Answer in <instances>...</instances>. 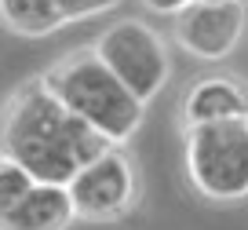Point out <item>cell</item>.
<instances>
[{
    "instance_id": "obj_3",
    "label": "cell",
    "mask_w": 248,
    "mask_h": 230,
    "mask_svg": "<svg viewBox=\"0 0 248 230\" xmlns=\"http://www.w3.org/2000/svg\"><path fill=\"white\" fill-rule=\"evenodd\" d=\"M186 176L208 201L233 205L248 197V121L186 128Z\"/></svg>"
},
{
    "instance_id": "obj_1",
    "label": "cell",
    "mask_w": 248,
    "mask_h": 230,
    "mask_svg": "<svg viewBox=\"0 0 248 230\" xmlns=\"http://www.w3.org/2000/svg\"><path fill=\"white\" fill-rule=\"evenodd\" d=\"M106 146L99 131L77 121L47 92L44 81L18 88L0 110V157L22 164L37 183L66 186Z\"/></svg>"
},
{
    "instance_id": "obj_6",
    "label": "cell",
    "mask_w": 248,
    "mask_h": 230,
    "mask_svg": "<svg viewBox=\"0 0 248 230\" xmlns=\"http://www.w3.org/2000/svg\"><path fill=\"white\" fill-rule=\"evenodd\" d=\"M171 30L183 51L194 59H226L245 37V4L241 0H190L179 15H171Z\"/></svg>"
},
{
    "instance_id": "obj_11",
    "label": "cell",
    "mask_w": 248,
    "mask_h": 230,
    "mask_svg": "<svg viewBox=\"0 0 248 230\" xmlns=\"http://www.w3.org/2000/svg\"><path fill=\"white\" fill-rule=\"evenodd\" d=\"M62 11L66 22H84V18H95V15H106L109 8H117L121 0H55Z\"/></svg>"
},
{
    "instance_id": "obj_7",
    "label": "cell",
    "mask_w": 248,
    "mask_h": 230,
    "mask_svg": "<svg viewBox=\"0 0 248 230\" xmlns=\"http://www.w3.org/2000/svg\"><path fill=\"white\" fill-rule=\"evenodd\" d=\"M186 128L197 124H223V121H248V88L237 77H201L183 99Z\"/></svg>"
},
{
    "instance_id": "obj_8",
    "label": "cell",
    "mask_w": 248,
    "mask_h": 230,
    "mask_svg": "<svg viewBox=\"0 0 248 230\" xmlns=\"http://www.w3.org/2000/svg\"><path fill=\"white\" fill-rule=\"evenodd\" d=\"M73 219L77 215H73L66 186L33 183L26 197H18L11 208L0 212V230H70Z\"/></svg>"
},
{
    "instance_id": "obj_5",
    "label": "cell",
    "mask_w": 248,
    "mask_h": 230,
    "mask_svg": "<svg viewBox=\"0 0 248 230\" xmlns=\"http://www.w3.org/2000/svg\"><path fill=\"white\" fill-rule=\"evenodd\" d=\"M73 215L84 223H113L139 197V179L121 146H106L66 183Z\"/></svg>"
},
{
    "instance_id": "obj_12",
    "label": "cell",
    "mask_w": 248,
    "mask_h": 230,
    "mask_svg": "<svg viewBox=\"0 0 248 230\" xmlns=\"http://www.w3.org/2000/svg\"><path fill=\"white\" fill-rule=\"evenodd\" d=\"M150 11H157V15H179V11L190 4V0H142Z\"/></svg>"
},
{
    "instance_id": "obj_4",
    "label": "cell",
    "mask_w": 248,
    "mask_h": 230,
    "mask_svg": "<svg viewBox=\"0 0 248 230\" xmlns=\"http://www.w3.org/2000/svg\"><path fill=\"white\" fill-rule=\"evenodd\" d=\"M92 51L99 55V62L142 102V106L168 84V73H171L168 48H164V40L157 37L146 22H139V18H121V22L106 26V33L95 40Z\"/></svg>"
},
{
    "instance_id": "obj_10",
    "label": "cell",
    "mask_w": 248,
    "mask_h": 230,
    "mask_svg": "<svg viewBox=\"0 0 248 230\" xmlns=\"http://www.w3.org/2000/svg\"><path fill=\"white\" fill-rule=\"evenodd\" d=\"M33 183H37V179H33L22 164L8 161V157H0V212H4V208H11L18 197H26Z\"/></svg>"
},
{
    "instance_id": "obj_9",
    "label": "cell",
    "mask_w": 248,
    "mask_h": 230,
    "mask_svg": "<svg viewBox=\"0 0 248 230\" xmlns=\"http://www.w3.org/2000/svg\"><path fill=\"white\" fill-rule=\"evenodd\" d=\"M0 22L18 37H47L62 30L66 18L55 0H0Z\"/></svg>"
},
{
    "instance_id": "obj_2",
    "label": "cell",
    "mask_w": 248,
    "mask_h": 230,
    "mask_svg": "<svg viewBox=\"0 0 248 230\" xmlns=\"http://www.w3.org/2000/svg\"><path fill=\"white\" fill-rule=\"evenodd\" d=\"M40 81L77 121L99 131L109 146H124L139 131L146 106L102 66L92 48L59 59Z\"/></svg>"
}]
</instances>
